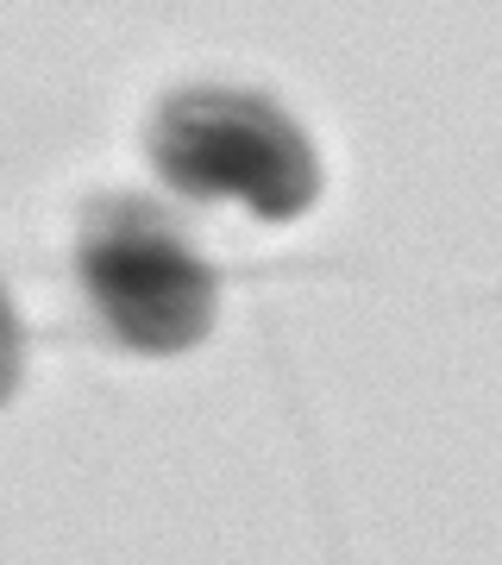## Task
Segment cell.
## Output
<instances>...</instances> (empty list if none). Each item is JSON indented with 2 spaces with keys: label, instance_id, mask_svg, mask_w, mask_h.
<instances>
[{
  "label": "cell",
  "instance_id": "cell-3",
  "mask_svg": "<svg viewBox=\"0 0 502 565\" xmlns=\"http://www.w3.org/2000/svg\"><path fill=\"white\" fill-rule=\"evenodd\" d=\"M20 371H25V333H20V315H13V302H7V289H0V408L13 403Z\"/></svg>",
  "mask_w": 502,
  "mask_h": 565
},
{
  "label": "cell",
  "instance_id": "cell-2",
  "mask_svg": "<svg viewBox=\"0 0 502 565\" xmlns=\"http://www.w3.org/2000/svg\"><path fill=\"white\" fill-rule=\"evenodd\" d=\"M76 277L95 321L145 359H170L207 340L221 302L214 264L182 239V226L158 202L139 195H100L82 214Z\"/></svg>",
  "mask_w": 502,
  "mask_h": 565
},
{
  "label": "cell",
  "instance_id": "cell-1",
  "mask_svg": "<svg viewBox=\"0 0 502 565\" xmlns=\"http://www.w3.org/2000/svg\"><path fill=\"white\" fill-rule=\"evenodd\" d=\"M158 177L195 202H233L270 226L301 221L321 202V158L314 139L289 120L270 95L195 82L177 88L151 120Z\"/></svg>",
  "mask_w": 502,
  "mask_h": 565
}]
</instances>
